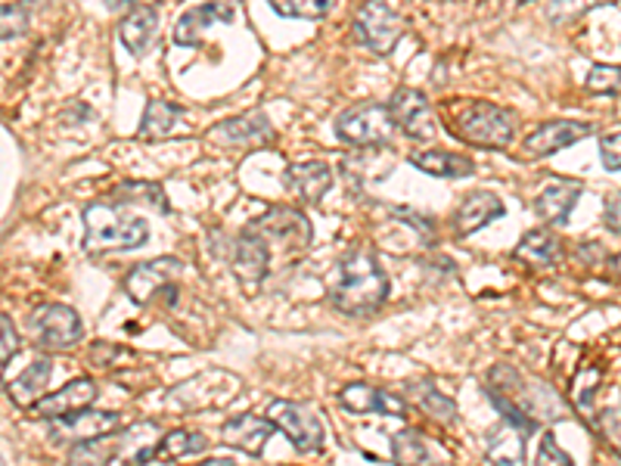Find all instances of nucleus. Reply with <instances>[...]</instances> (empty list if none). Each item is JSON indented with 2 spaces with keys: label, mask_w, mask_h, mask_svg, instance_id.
<instances>
[{
  "label": "nucleus",
  "mask_w": 621,
  "mask_h": 466,
  "mask_svg": "<svg viewBox=\"0 0 621 466\" xmlns=\"http://www.w3.org/2000/svg\"><path fill=\"white\" fill-rule=\"evenodd\" d=\"M513 259L532 268H553L563 259V242L551 230H529L513 249Z\"/></svg>",
  "instance_id": "28"
},
{
  "label": "nucleus",
  "mask_w": 621,
  "mask_h": 466,
  "mask_svg": "<svg viewBox=\"0 0 621 466\" xmlns=\"http://www.w3.org/2000/svg\"><path fill=\"white\" fill-rule=\"evenodd\" d=\"M609 268H612V271H615V274L621 277V252H619V256H615V259L609 261Z\"/></svg>",
  "instance_id": "44"
},
{
  "label": "nucleus",
  "mask_w": 621,
  "mask_h": 466,
  "mask_svg": "<svg viewBox=\"0 0 621 466\" xmlns=\"http://www.w3.org/2000/svg\"><path fill=\"white\" fill-rule=\"evenodd\" d=\"M280 17L286 19H305V22H317L333 13L336 0H268Z\"/></svg>",
  "instance_id": "34"
},
{
  "label": "nucleus",
  "mask_w": 621,
  "mask_h": 466,
  "mask_svg": "<svg viewBox=\"0 0 621 466\" xmlns=\"http://www.w3.org/2000/svg\"><path fill=\"white\" fill-rule=\"evenodd\" d=\"M525 430L503 420L501 426L488 432L484 438V460L488 464H522L525 460Z\"/></svg>",
  "instance_id": "26"
},
{
  "label": "nucleus",
  "mask_w": 621,
  "mask_h": 466,
  "mask_svg": "<svg viewBox=\"0 0 621 466\" xmlns=\"http://www.w3.org/2000/svg\"><path fill=\"white\" fill-rule=\"evenodd\" d=\"M268 420L290 438V445L298 454H317L324 448L327 430H324V420L317 416V411L310 404L276 398V401L268 404Z\"/></svg>",
  "instance_id": "5"
},
{
  "label": "nucleus",
  "mask_w": 621,
  "mask_h": 466,
  "mask_svg": "<svg viewBox=\"0 0 621 466\" xmlns=\"http://www.w3.org/2000/svg\"><path fill=\"white\" fill-rule=\"evenodd\" d=\"M271 246L264 242L259 230L246 227L237 242H233V274L240 277L242 283H261L268 277V268H271Z\"/></svg>",
  "instance_id": "20"
},
{
  "label": "nucleus",
  "mask_w": 621,
  "mask_h": 466,
  "mask_svg": "<svg viewBox=\"0 0 621 466\" xmlns=\"http://www.w3.org/2000/svg\"><path fill=\"white\" fill-rule=\"evenodd\" d=\"M590 134H593V124H587V121H544L541 128H535L529 138L522 140V155L525 159H544V155L559 153V150H569L578 140L590 138Z\"/></svg>",
  "instance_id": "13"
},
{
  "label": "nucleus",
  "mask_w": 621,
  "mask_h": 466,
  "mask_svg": "<svg viewBox=\"0 0 621 466\" xmlns=\"http://www.w3.org/2000/svg\"><path fill=\"white\" fill-rule=\"evenodd\" d=\"M411 165L416 172L432 174V177H448V181H457V177H472L476 174V162L466 159L460 153H448V150H426V153H414L411 155Z\"/></svg>",
  "instance_id": "27"
},
{
  "label": "nucleus",
  "mask_w": 621,
  "mask_h": 466,
  "mask_svg": "<svg viewBox=\"0 0 621 466\" xmlns=\"http://www.w3.org/2000/svg\"><path fill=\"white\" fill-rule=\"evenodd\" d=\"M208 140L218 147H233V150H249L274 140V124L264 112H249L237 119L218 121L215 128H208Z\"/></svg>",
  "instance_id": "15"
},
{
  "label": "nucleus",
  "mask_w": 621,
  "mask_h": 466,
  "mask_svg": "<svg viewBox=\"0 0 621 466\" xmlns=\"http://www.w3.org/2000/svg\"><path fill=\"white\" fill-rule=\"evenodd\" d=\"M389 299V277L382 274L373 256L367 252H348L339 261L333 286H329V302L348 317H363L373 314L382 302Z\"/></svg>",
  "instance_id": "1"
},
{
  "label": "nucleus",
  "mask_w": 621,
  "mask_h": 466,
  "mask_svg": "<svg viewBox=\"0 0 621 466\" xmlns=\"http://www.w3.org/2000/svg\"><path fill=\"white\" fill-rule=\"evenodd\" d=\"M0 327H3V339H0V361L10 364L13 358H17V351H19V336H17V329H13L10 314H0Z\"/></svg>",
  "instance_id": "40"
},
{
  "label": "nucleus",
  "mask_w": 621,
  "mask_h": 466,
  "mask_svg": "<svg viewBox=\"0 0 621 466\" xmlns=\"http://www.w3.org/2000/svg\"><path fill=\"white\" fill-rule=\"evenodd\" d=\"M32 7L29 3H3L0 10V32L3 41H17L19 35H25V29L32 25Z\"/></svg>",
  "instance_id": "35"
},
{
  "label": "nucleus",
  "mask_w": 621,
  "mask_h": 466,
  "mask_svg": "<svg viewBox=\"0 0 621 466\" xmlns=\"http://www.w3.org/2000/svg\"><path fill=\"white\" fill-rule=\"evenodd\" d=\"M51 373L53 364L47 361V358H35V361L19 373L17 380L7 382V392H10V398H13L17 404L32 408L37 398H44V389H47V382H51Z\"/></svg>",
  "instance_id": "29"
},
{
  "label": "nucleus",
  "mask_w": 621,
  "mask_h": 466,
  "mask_svg": "<svg viewBox=\"0 0 621 466\" xmlns=\"http://www.w3.org/2000/svg\"><path fill=\"white\" fill-rule=\"evenodd\" d=\"M150 430H155L153 423H140L131 430H112L106 435H97V438L78 442L69 451V460L72 464H121V460L134 464L138 451L146 448V445H140V435Z\"/></svg>",
  "instance_id": "7"
},
{
  "label": "nucleus",
  "mask_w": 621,
  "mask_h": 466,
  "mask_svg": "<svg viewBox=\"0 0 621 466\" xmlns=\"http://www.w3.org/2000/svg\"><path fill=\"white\" fill-rule=\"evenodd\" d=\"M600 155H603L606 172H621V134H609L600 140Z\"/></svg>",
  "instance_id": "41"
},
{
  "label": "nucleus",
  "mask_w": 621,
  "mask_h": 466,
  "mask_svg": "<svg viewBox=\"0 0 621 466\" xmlns=\"http://www.w3.org/2000/svg\"><path fill=\"white\" fill-rule=\"evenodd\" d=\"M606 227H609L612 234H621V191L612 193V196L606 199Z\"/></svg>",
  "instance_id": "42"
},
{
  "label": "nucleus",
  "mask_w": 621,
  "mask_h": 466,
  "mask_svg": "<svg viewBox=\"0 0 621 466\" xmlns=\"http://www.w3.org/2000/svg\"><path fill=\"white\" fill-rule=\"evenodd\" d=\"M116 203H138V206H150L155 212H168V196L159 184H146V181H128L116 187Z\"/></svg>",
  "instance_id": "33"
},
{
  "label": "nucleus",
  "mask_w": 621,
  "mask_h": 466,
  "mask_svg": "<svg viewBox=\"0 0 621 466\" xmlns=\"http://www.w3.org/2000/svg\"><path fill=\"white\" fill-rule=\"evenodd\" d=\"M109 10H134V7H155L159 0H103Z\"/></svg>",
  "instance_id": "43"
},
{
  "label": "nucleus",
  "mask_w": 621,
  "mask_h": 466,
  "mask_svg": "<svg viewBox=\"0 0 621 466\" xmlns=\"http://www.w3.org/2000/svg\"><path fill=\"white\" fill-rule=\"evenodd\" d=\"M537 464H563V466L571 464L569 454H566V451L556 445L553 432H544V438H541V451H537Z\"/></svg>",
  "instance_id": "39"
},
{
  "label": "nucleus",
  "mask_w": 621,
  "mask_h": 466,
  "mask_svg": "<svg viewBox=\"0 0 621 466\" xmlns=\"http://www.w3.org/2000/svg\"><path fill=\"white\" fill-rule=\"evenodd\" d=\"M283 187L293 191L302 203H320L327 191L333 187V169L327 162L314 159V162H298L283 172Z\"/></svg>",
  "instance_id": "22"
},
{
  "label": "nucleus",
  "mask_w": 621,
  "mask_h": 466,
  "mask_svg": "<svg viewBox=\"0 0 621 466\" xmlns=\"http://www.w3.org/2000/svg\"><path fill=\"white\" fill-rule=\"evenodd\" d=\"M401 32H404V22L385 0H367L355 13V37L367 51L392 53Z\"/></svg>",
  "instance_id": "10"
},
{
  "label": "nucleus",
  "mask_w": 621,
  "mask_h": 466,
  "mask_svg": "<svg viewBox=\"0 0 621 466\" xmlns=\"http://www.w3.org/2000/svg\"><path fill=\"white\" fill-rule=\"evenodd\" d=\"M240 386L242 382L227 370H206V373H196L187 382H181L177 389H172L165 404L172 411H208V408H221L233 395H240Z\"/></svg>",
  "instance_id": "4"
},
{
  "label": "nucleus",
  "mask_w": 621,
  "mask_h": 466,
  "mask_svg": "<svg viewBox=\"0 0 621 466\" xmlns=\"http://www.w3.org/2000/svg\"><path fill=\"white\" fill-rule=\"evenodd\" d=\"M519 3H529V0H519Z\"/></svg>",
  "instance_id": "46"
},
{
  "label": "nucleus",
  "mask_w": 621,
  "mask_h": 466,
  "mask_svg": "<svg viewBox=\"0 0 621 466\" xmlns=\"http://www.w3.org/2000/svg\"><path fill=\"white\" fill-rule=\"evenodd\" d=\"M29 324H32L37 346L47 348V351H66V348L78 346L81 336H85V324H81L78 311L69 308V305H59V302L35 308Z\"/></svg>",
  "instance_id": "8"
},
{
  "label": "nucleus",
  "mask_w": 621,
  "mask_h": 466,
  "mask_svg": "<svg viewBox=\"0 0 621 466\" xmlns=\"http://www.w3.org/2000/svg\"><path fill=\"white\" fill-rule=\"evenodd\" d=\"M339 404L348 414H385V416H407V401L389 392V389H373L367 382H351L339 392Z\"/></svg>",
  "instance_id": "17"
},
{
  "label": "nucleus",
  "mask_w": 621,
  "mask_h": 466,
  "mask_svg": "<svg viewBox=\"0 0 621 466\" xmlns=\"http://www.w3.org/2000/svg\"><path fill=\"white\" fill-rule=\"evenodd\" d=\"M97 395H100L97 382L81 377V380L66 382L59 392H51V395L37 398L35 404H32V414L41 416V420H56V416L78 414V411L90 408V404L97 401Z\"/></svg>",
  "instance_id": "18"
},
{
  "label": "nucleus",
  "mask_w": 621,
  "mask_h": 466,
  "mask_svg": "<svg viewBox=\"0 0 621 466\" xmlns=\"http://www.w3.org/2000/svg\"><path fill=\"white\" fill-rule=\"evenodd\" d=\"M159 35V10L155 7H134L119 22V41L131 56H146L153 51Z\"/></svg>",
  "instance_id": "23"
},
{
  "label": "nucleus",
  "mask_w": 621,
  "mask_h": 466,
  "mask_svg": "<svg viewBox=\"0 0 621 466\" xmlns=\"http://www.w3.org/2000/svg\"><path fill=\"white\" fill-rule=\"evenodd\" d=\"M237 0H208L203 7L184 10L174 25V44L177 47H203L206 35L215 25H233L237 22Z\"/></svg>",
  "instance_id": "11"
},
{
  "label": "nucleus",
  "mask_w": 621,
  "mask_h": 466,
  "mask_svg": "<svg viewBox=\"0 0 621 466\" xmlns=\"http://www.w3.org/2000/svg\"><path fill=\"white\" fill-rule=\"evenodd\" d=\"M442 119L454 138L482 150H503L516 140V116L488 100H448Z\"/></svg>",
  "instance_id": "2"
},
{
  "label": "nucleus",
  "mask_w": 621,
  "mask_h": 466,
  "mask_svg": "<svg viewBox=\"0 0 621 466\" xmlns=\"http://www.w3.org/2000/svg\"><path fill=\"white\" fill-rule=\"evenodd\" d=\"M85 249L87 252H128L150 240L146 218L121 212L106 203H94L85 212Z\"/></svg>",
  "instance_id": "3"
},
{
  "label": "nucleus",
  "mask_w": 621,
  "mask_h": 466,
  "mask_svg": "<svg viewBox=\"0 0 621 466\" xmlns=\"http://www.w3.org/2000/svg\"><path fill=\"white\" fill-rule=\"evenodd\" d=\"M121 416L112 414V411H78V414L69 416H56V420H47V435L51 442L63 445V442H87V438H97V435H106V432L119 430Z\"/></svg>",
  "instance_id": "16"
},
{
  "label": "nucleus",
  "mask_w": 621,
  "mask_h": 466,
  "mask_svg": "<svg viewBox=\"0 0 621 466\" xmlns=\"http://www.w3.org/2000/svg\"><path fill=\"white\" fill-rule=\"evenodd\" d=\"M603 3H609V0H551L547 17H551L553 25H566V22H575V19H581Z\"/></svg>",
  "instance_id": "36"
},
{
  "label": "nucleus",
  "mask_w": 621,
  "mask_h": 466,
  "mask_svg": "<svg viewBox=\"0 0 621 466\" xmlns=\"http://www.w3.org/2000/svg\"><path fill=\"white\" fill-rule=\"evenodd\" d=\"M395 119L385 104H363L346 109L336 119V138L351 147H382L395 134Z\"/></svg>",
  "instance_id": "6"
},
{
  "label": "nucleus",
  "mask_w": 621,
  "mask_h": 466,
  "mask_svg": "<svg viewBox=\"0 0 621 466\" xmlns=\"http://www.w3.org/2000/svg\"><path fill=\"white\" fill-rule=\"evenodd\" d=\"M181 106L165 104V100H150L143 109V121H140V140H155L165 138L174 128V121L181 119Z\"/></svg>",
  "instance_id": "30"
},
{
  "label": "nucleus",
  "mask_w": 621,
  "mask_h": 466,
  "mask_svg": "<svg viewBox=\"0 0 621 466\" xmlns=\"http://www.w3.org/2000/svg\"><path fill=\"white\" fill-rule=\"evenodd\" d=\"M208 466H230V460H227V457H211Z\"/></svg>",
  "instance_id": "45"
},
{
  "label": "nucleus",
  "mask_w": 621,
  "mask_h": 466,
  "mask_svg": "<svg viewBox=\"0 0 621 466\" xmlns=\"http://www.w3.org/2000/svg\"><path fill=\"white\" fill-rule=\"evenodd\" d=\"M184 277V264L177 259H153L131 268L124 277V293L138 305H150L155 299L177 295V280Z\"/></svg>",
  "instance_id": "9"
},
{
  "label": "nucleus",
  "mask_w": 621,
  "mask_h": 466,
  "mask_svg": "<svg viewBox=\"0 0 621 466\" xmlns=\"http://www.w3.org/2000/svg\"><path fill=\"white\" fill-rule=\"evenodd\" d=\"M208 442L203 432H187V430H172L162 442L146 445L138 451L134 464H165V460H177V457H190V454H203L208 451Z\"/></svg>",
  "instance_id": "24"
},
{
  "label": "nucleus",
  "mask_w": 621,
  "mask_h": 466,
  "mask_svg": "<svg viewBox=\"0 0 621 466\" xmlns=\"http://www.w3.org/2000/svg\"><path fill=\"white\" fill-rule=\"evenodd\" d=\"M503 218V199L491 191H476L466 196L464 203L454 212V234L457 237H469L476 230H482L491 221Z\"/></svg>",
  "instance_id": "21"
},
{
  "label": "nucleus",
  "mask_w": 621,
  "mask_h": 466,
  "mask_svg": "<svg viewBox=\"0 0 621 466\" xmlns=\"http://www.w3.org/2000/svg\"><path fill=\"white\" fill-rule=\"evenodd\" d=\"M392 457L395 464H432L435 460V451L423 438V432L416 430H401L392 438Z\"/></svg>",
  "instance_id": "32"
},
{
  "label": "nucleus",
  "mask_w": 621,
  "mask_h": 466,
  "mask_svg": "<svg viewBox=\"0 0 621 466\" xmlns=\"http://www.w3.org/2000/svg\"><path fill=\"white\" fill-rule=\"evenodd\" d=\"M407 389H411L407 398H414L416 404H420L432 420H438V423H454V416H457L454 398L442 395L432 382H414V386H407Z\"/></svg>",
  "instance_id": "31"
},
{
  "label": "nucleus",
  "mask_w": 621,
  "mask_h": 466,
  "mask_svg": "<svg viewBox=\"0 0 621 466\" xmlns=\"http://www.w3.org/2000/svg\"><path fill=\"white\" fill-rule=\"evenodd\" d=\"M597 382H600V370H597V367H587L585 389H581L578 382L571 386V398H575V408H578V411L593 414V395H597V389H593V386H597Z\"/></svg>",
  "instance_id": "38"
},
{
  "label": "nucleus",
  "mask_w": 621,
  "mask_h": 466,
  "mask_svg": "<svg viewBox=\"0 0 621 466\" xmlns=\"http://www.w3.org/2000/svg\"><path fill=\"white\" fill-rule=\"evenodd\" d=\"M274 430L276 426L268 420V416L237 414L230 416L225 426H221V442H225L227 448H237L242 451V454L259 457L261 451L268 448V442H271Z\"/></svg>",
  "instance_id": "19"
},
{
  "label": "nucleus",
  "mask_w": 621,
  "mask_h": 466,
  "mask_svg": "<svg viewBox=\"0 0 621 466\" xmlns=\"http://www.w3.org/2000/svg\"><path fill=\"white\" fill-rule=\"evenodd\" d=\"M581 191L585 187L578 181H551L535 196V215L547 225H566L575 203L581 199Z\"/></svg>",
  "instance_id": "25"
},
{
  "label": "nucleus",
  "mask_w": 621,
  "mask_h": 466,
  "mask_svg": "<svg viewBox=\"0 0 621 466\" xmlns=\"http://www.w3.org/2000/svg\"><path fill=\"white\" fill-rule=\"evenodd\" d=\"M389 109H392V119L395 124L414 140H432L435 138V112H432L426 94H420L414 87H397L389 100Z\"/></svg>",
  "instance_id": "14"
},
{
  "label": "nucleus",
  "mask_w": 621,
  "mask_h": 466,
  "mask_svg": "<svg viewBox=\"0 0 621 466\" xmlns=\"http://www.w3.org/2000/svg\"><path fill=\"white\" fill-rule=\"evenodd\" d=\"M252 230H259L264 242L274 249H286V252H295V249H305L314 237V230H310V221L302 215V212H295V208H268L261 218L252 221Z\"/></svg>",
  "instance_id": "12"
},
{
  "label": "nucleus",
  "mask_w": 621,
  "mask_h": 466,
  "mask_svg": "<svg viewBox=\"0 0 621 466\" xmlns=\"http://www.w3.org/2000/svg\"><path fill=\"white\" fill-rule=\"evenodd\" d=\"M587 94H619L621 90V66H593L587 75Z\"/></svg>",
  "instance_id": "37"
}]
</instances>
